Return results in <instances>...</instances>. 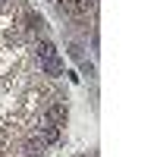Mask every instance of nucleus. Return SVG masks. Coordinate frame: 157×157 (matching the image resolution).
<instances>
[{"label": "nucleus", "mask_w": 157, "mask_h": 157, "mask_svg": "<svg viewBox=\"0 0 157 157\" xmlns=\"http://www.w3.org/2000/svg\"><path fill=\"white\" fill-rule=\"evenodd\" d=\"M41 141H44V145H57V141H60V126H44L41 129Z\"/></svg>", "instance_id": "obj_4"}, {"label": "nucleus", "mask_w": 157, "mask_h": 157, "mask_svg": "<svg viewBox=\"0 0 157 157\" xmlns=\"http://www.w3.org/2000/svg\"><path fill=\"white\" fill-rule=\"evenodd\" d=\"M38 66H41L47 75H63V63H60V57H47V60H38Z\"/></svg>", "instance_id": "obj_3"}, {"label": "nucleus", "mask_w": 157, "mask_h": 157, "mask_svg": "<svg viewBox=\"0 0 157 157\" xmlns=\"http://www.w3.org/2000/svg\"><path fill=\"white\" fill-rule=\"evenodd\" d=\"M69 57H72V60H82V47L72 44V47H69Z\"/></svg>", "instance_id": "obj_8"}, {"label": "nucleus", "mask_w": 157, "mask_h": 157, "mask_svg": "<svg viewBox=\"0 0 157 157\" xmlns=\"http://www.w3.org/2000/svg\"><path fill=\"white\" fill-rule=\"evenodd\" d=\"M47 57H57V44L54 41H41L38 44V60H47Z\"/></svg>", "instance_id": "obj_5"}, {"label": "nucleus", "mask_w": 157, "mask_h": 157, "mask_svg": "<svg viewBox=\"0 0 157 157\" xmlns=\"http://www.w3.org/2000/svg\"><path fill=\"white\" fill-rule=\"evenodd\" d=\"M66 107H63V104H50V110H47V123L50 126H63V123H66Z\"/></svg>", "instance_id": "obj_2"}, {"label": "nucleus", "mask_w": 157, "mask_h": 157, "mask_svg": "<svg viewBox=\"0 0 157 157\" xmlns=\"http://www.w3.org/2000/svg\"><path fill=\"white\" fill-rule=\"evenodd\" d=\"M94 6H98V0H66V3H60V10L72 13V16H82V13L94 10Z\"/></svg>", "instance_id": "obj_1"}, {"label": "nucleus", "mask_w": 157, "mask_h": 157, "mask_svg": "<svg viewBox=\"0 0 157 157\" xmlns=\"http://www.w3.org/2000/svg\"><path fill=\"white\" fill-rule=\"evenodd\" d=\"M41 25H44V22H41V16H29V29H32V32H38Z\"/></svg>", "instance_id": "obj_7"}, {"label": "nucleus", "mask_w": 157, "mask_h": 157, "mask_svg": "<svg viewBox=\"0 0 157 157\" xmlns=\"http://www.w3.org/2000/svg\"><path fill=\"white\" fill-rule=\"evenodd\" d=\"M25 151H29V157H41V151H44V141H41V138H32L29 145H25Z\"/></svg>", "instance_id": "obj_6"}]
</instances>
